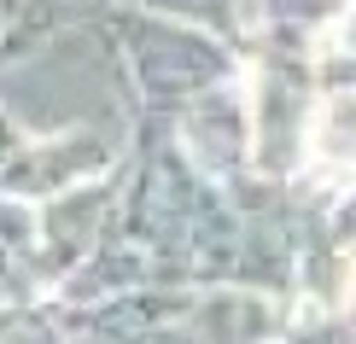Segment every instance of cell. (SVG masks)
Here are the masks:
<instances>
[{"label": "cell", "mask_w": 356, "mask_h": 344, "mask_svg": "<svg viewBox=\"0 0 356 344\" xmlns=\"http://www.w3.org/2000/svg\"><path fill=\"white\" fill-rule=\"evenodd\" d=\"M309 158L321 170H356V88L321 94L316 123H309Z\"/></svg>", "instance_id": "6da1fadb"}]
</instances>
